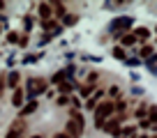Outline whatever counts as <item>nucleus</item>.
Instances as JSON below:
<instances>
[{
    "mask_svg": "<svg viewBox=\"0 0 157 138\" xmlns=\"http://www.w3.org/2000/svg\"><path fill=\"white\" fill-rule=\"evenodd\" d=\"M65 133L69 138H81V133H83V118H81V113L76 108L69 111V122H67V131Z\"/></svg>",
    "mask_w": 157,
    "mask_h": 138,
    "instance_id": "f257e3e1",
    "label": "nucleus"
},
{
    "mask_svg": "<svg viewBox=\"0 0 157 138\" xmlns=\"http://www.w3.org/2000/svg\"><path fill=\"white\" fill-rule=\"evenodd\" d=\"M93 113H95V127H104V124H106V118L116 113V101H104V103H99Z\"/></svg>",
    "mask_w": 157,
    "mask_h": 138,
    "instance_id": "f03ea898",
    "label": "nucleus"
},
{
    "mask_svg": "<svg viewBox=\"0 0 157 138\" xmlns=\"http://www.w3.org/2000/svg\"><path fill=\"white\" fill-rule=\"evenodd\" d=\"M39 12V19H42V23L44 21H51V16H53V5H49V2H42V5L37 7Z\"/></svg>",
    "mask_w": 157,
    "mask_h": 138,
    "instance_id": "7ed1b4c3",
    "label": "nucleus"
},
{
    "mask_svg": "<svg viewBox=\"0 0 157 138\" xmlns=\"http://www.w3.org/2000/svg\"><path fill=\"white\" fill-rule=\"evenodd\" d=\"M129 25H132V19H118V21H113L111 30H113V34H123V30H127Z\"/></svg>",
    "mask_w": 157,
    "mask_h": 138,
    "instance_id": "20e7f679",
    "label": "nucleus"
},
{
    "mask_svg": "<svg viewBox=\"0 0 157 138\" xmlns=\"http://www.w3.org/2000/svg\"><path fill=\"white\" fill-rule=\"evenodd\" d=\"M28 85H30V94H37V92H44L46 90V81H42V78H30L28 81Z\"/></svg>",
    "mask_w": 157,
    "mask_h": 138,
    "instance_id": "39448f33",
    "label": "nucleus"
},
{
    "mask_svg": "<svg viewBox=\"0 0 157 138\" xmlns=\"http://www.w3.org/2000/svg\"><path fill=\"white\" fill-rule=\"evenodd\" d=\"M23 129H25V124L21 122V120H16V122H14V127H12L10 131H7V136H5V138H21Z\"/></svg>",
    "mask_w": 157,
    "mask_h": 138,
    "instance_id": "423d86ee",
    "label": "nucleus"
},
{
    "mask_svg": "<svg viewBox=\"0 0 157 138\" xmlns=\"http://www.w3.org/2000/svg\"><path fill=\"white\" fill-rule=\"evenodd\" d=\"M99 97H102V90L99 92H95V97H90L88 101H86V108H90V111H95L99 106Z\"/></svg>",
    "mask_w": 157,
    "mask_h": 138,
    "instance_id": "0eeeda50",
    "label": "nucleus"
},
{
    "mask_svg": "<svg viewBox=\"0 0 157 138\" xmlns=\"http://www.w3.org/2000/svg\"><path fill=\"white\" fill-rule=\"evenodd\" d=\"M23 97H25V94H23V90H21V88H16V90H14V97H12V103H14L16 108H19L21 103H23Z\"/></svg>",
    "mask_w": 157,
    "mask_h": 138,
    "instance_id": "6e6552de",
    "label": "nucleus"
},
{
    "mask_svg": "<svg viewBox=\"0 0 157 138\" xmlns=\"http://www.w3.org/2000/svg\"><path fill=\"white\" fill-rule=\"evenodd\" d=\"M42 28H44V30H56V32H63V28H60L53 19H51V21H44V23H42Z\"/></svg>",
    "mask_w": 157,
    "mask_h": 138,
    "instance_id": "1a4fd4ad",
    "label": "nucleus"
},
{
    "mask_svg": "<svg viewBox=\"0 0 157 138\" xmlns=\"http://www.w3.org/2000/svg\"><path fill=\"white\" fill-rule=\"evenodd\" d=\"M7 85L16 90V85H19V71H12V74L7 76Z\"/></svg>",
    "mask_w": 157,
    "mask_h": 138,
    "instance_id": "9d476101",
    "label": "nucleus"
},
{
    "mask_svg": "<svg viewBox=\"0 0 157 138\" xmlns=\"http://www.w3.org/2000/svg\"><path fill=\"white\" fill-rule=\"evenodd\" d=\"M53 12H56V16H58V19H65V16H67V12H65V5H63V2H56V5H53Z\"/></svg>",
    "mask_w": 157,
    "mask_h": 138,
    "instance_id": "9b49d317",
    "label": "nucleus"
},
{
    "mask_svg": "<svg viewBox=\"0 0 157 138\" xmlns=\"http://www.w3.org/2000/svg\"><path fill=\"white\" fill-rule=\"evenodd\" d=\"M136 44V34H123V46H134Z\"/></svg>",
    "mask_w": 157,
    "mask_h": 138,
    "instance_id": "f8f14e48",
    "label": "nucleus"
},
{
    "mask_svg": "<svg viewBox=\"0 0 157 138\" xmlns=\"http://www.w3.org/2000/svg\"><path fill=\"white\" fill-rule=\"evenodd\" d=\"M58 90H60V92H63V94H67V92H72V90H74V85L65 81V83H60V85H58Z\"/></svg>",
    "mask_w": 157,
    "mask_h": 138,
    "instance_id": "ddd939ff",
    "label": "nucleus"
},
{
    "mask_svg": "<svg viewBox=\"0 0 157 138\" xmlns=\"http://www.w3.org/2000/svg\"><path fill=\"white\" fill-rule=\"evenodd\" d=\"M146 113H148V103H141V106L136 108V113H134V115H136V118H143Z\"/></svg>",
    "mask_w": 157,
    "mask_h": 138,
    "instance_id": "4468645a",
    "label": "nucleus"
},
{
    "mask_svg": "<svg viewBox=\"0 0 157 138\" xmlns=\"http://www.w3.org/2000/svg\"><path fill=\"white\" fill-rule=\"evenodd\" d=\"M35 108H37V103H35V101H30V103H28V106H25V108H23V111H21V115H28V113H33V111H35Z\"/></svg>",
    "mask_w": 157,
    "mask_h": 138,
    "instance_id": "2eb2a0df",
    "label": "nucleus"
},
{
    "mask_svg": "<svg viewBox=\"0 0 157 138\" xmlns=\"http://www.w3.org/2000/svg\"><path fill=\"white\" fill-rule=\"evenodd\" d=\"M148 34H150V30H148V28H139V30H136V39H139V37H141V39H146Z\"/></svg>",
    "mask_w": 157,
    "mask_h": 138,
    "instance_id": "dca6fc26",
    "label": "nucleus"
},
{
    "mask_svg": "<svg viewBox=\"0 0 157 138\" xmlns=\"http://www.w3.org/2000/svg\"><path fill=\"white\" fill-rule=\"evenodd\" d=\"M90 92H93V85H90V83L88 85H81V97H88Z\"/></svg>",
    "mask_w": 157,
    "mask_h": 138,
    "instance_id": "f3484780",
    "label": "nucleus"
},
{
    "mask_svg": "<svg viewBox=\"0 0 157 138\" xmlns=\"http://www.w3.org/2000/svg\"><path fill=\"white\" fill-rule=\"evenodd\" d=\"M120 133H125V136H134V133H136V127H125V129H120Z\"/></svg>",
    "mask_w": 157,
    "mask_h": 138,
    "instance_id": "a211bd4d",
    "label": "nucleus"
},
{
    "mask_svg": "<svg viewBox=\"0 0 157 138\" xmlns=\"http://www.w3.org/2000/svg\"><path fill=\"white\" fill-rule=\"evenodd\" d=\"M123 46H116V49H113V55H116V58H125V53H123Z\"/></svg>",
    "mask_w": 157,
    "mask_h": 138,
    "instance_id": "6ab92c4d",
    "label": "nucleus"
},
{
    "mask_svg": "<svg viewBox=\"0 0 157 138\" xmlns=\"http://www.w3.org/2000/svg\"><path fill=\"white\" fill-rule=\"evenodd\" d=\"M63 23H65V25H72V23H76V16H69V14H67V16L63 19Z\"/></svg>",
    "mask_w": 157,
    "mask_h": 138,
    "instance_id": "aec40b11",
    "label": "nucleus"
},
{
    "mask_svg": "<svg viewBox=\"0 0 157 138\" xmlns=\"http://www.w3.org/2000/svg\"><path fill=\"white\" fill-rule=\"evenodd\" d=\"M141 55H143V58L152 55V46H143V49H141Z\"/></svg>",
    "mask_w": 157,
    "mask_h": 138,
    "instance_id": "412c9836",
    "label": "nucleus"
},
{
    "mask_svg": "<svg viewBox=\"0 0 157 138\" xmlns=\"http://www.w3.org/2000/svg\"><path fill=\"white\" fill-rule=\"evenodd\" d=\"M97 78H99V74H97V71H93V74H90V76H88V81H90V85H93V83H95V81H97Z\"/></svg>",
    "mask_w": 157,
    "mask_h": 138,
    "instance_id": "4be33fe9",
    "label": "nucleus"
},
{
    "mask_svg": "<svg viewBox=\"0 0 157 138\" xmlns=\"http://www.w3.org/2000/svg\"><path fill=\"white\" fill-rule=\"evenodd\" d=\"M109 94H111V97H118V94H120V90H118V88H116V85H113V88H111V90H109Z\"/></svg>",
    "mask_w": 157,
    "mask_h": 138,
    "instance_id": "5701e85b",
    "label": "nucleus"
},
{
    "mask_svg": "<svg viewBox=\"0 0 157 138\" xmlns=\"http://www.w3.org/2000/svg\"><path fill=\"white\" fill-rule=\"evenodd\" d=\"M7 39H10V42H19V34H16V32H12L10 37H7Z\"/></svg>",
    "mask_w": 157,
    "mask_h": 138,
    "instance_id": "b1692460",
    "label": "nucleus"
},
{
    "mask_svg": "<svg viewBox=\"0 0 157 138\" xmlns=\"http://www.w3.org/2000/svg\"><path fill=\"white\" fill-rule=\"evenodd\" d=\"M53 138H69V136H67V133H56Z\"/></svg>",
    "mask_w": 157,
    "mask_h": 138,
    "instance_id": "393cba45",
    "label": "nucleus"
},
{
    "mask_svg": "<svg viewBox=\"0 0 157 138\" xmlns=\"http://www.w3.org/2000/svg\"><path fill=\"white\" fill-rule=\"evenodd\" d=\"M139 138H148V136H139Z\"/></svg>",
    "mask_w": 157,
    "mask_h": 138,
    "instance_id": "a878e982",
    "label": "nucleus"
},
{
    "mask_svg": "<svg viewBox=\"0 0 157 138\" xmlns=\"http://www.w3.org/2000/svg\"><path fill=\"white\" fill-rule=\"evenodd\" d=\"M33 138H42V136H33Z\"/></svg>",
    "mask_w": 157,
    "mask_h": 138,
    "instance_id": "bb28decb",
    "label": "nucleus"
}]
</instances>
